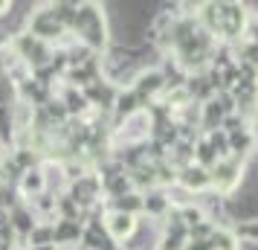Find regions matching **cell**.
I'll use <instances>...</instances> for the list:
<instances>
[{"label":"cell","instance_id":"1","mask_svg":"<svg viewBox=\"0 0 258 250\" xmlns=\"http://www.w3.org/2000/svg\"><path fill=\"white\" fill-rule=\"evenodd\" d=\"M73 26H76V29H79V32H82L93 47L105 44V21H102V15L96 12L93 6H82V9L76 12Z\"/></svg>","mask_w":258,"mask_h":250},{"label":"cell","instance_id":"2","mask_svg":"<svg viewBox=\"0 0 258 250\" xmlns=\"http://www.w3.org/2000/svg\"><path fill=\"white\" fill-rule=\"evenodd\" d=\"M215 12H218V32L221 35H226V38L241 35V29H244V6L221 3V6H215Z\"/></svg>","mask_w":258,"mask_h":250},{"label":"cell","instance_id":"3","mask_svg":"<svg viewBox=\"0 0 258 250\" xmlns=\"http://www.w3.org/2000/svg\"><path fill=\"white\" fill-rule=\"evenodd\" d=\"M29 26H32V35L35 38H52V35H58L64 26L52 18V12H38L32 21H29Z\"/></svg>","mask_w":258,"mask_h":250},{"label":"cell","instance_id":"4","mask_svg":"<svg viewBox=\"0 0 258 250\" xmlns=\"http://www.w3.org/2000/svg\"><path fill=\"white\" fill-rule=\"evenodd\" d=\"M134 230H137V218L134 215L113 213L107 218V233L113 238H128V236H134Z\"/></svg>","mask_w":258,"mask_h":250},{"label":"cell","instance_id":"5","mask_svg":"<svg viewBox=\"0 0 258 250\" xmlns=\"http://www.w3.org/2000/svg\"><path fill=\"white\" fill-rule=\"evenodd\" d=\"M165 82H163V76L160 73H142L140 76V82H137V99L140 102H145V99H151L157 90H163Z\"/></svg>","mask_w":258,"mask_h":250},{"label":"cell","instance_id":"6","mask_svg":"<svg viewBox=\"0 0 258 250\" xmlns=\"http://www.w3.org/2000/svg\"><path fill=\"white\" fill-rule=\"evenodd\" d=\"M212 180H215L221 189H232L235 183H238V166L229 163V160H218V166L212 172Z\"/></svg>","mask_w":258,"mask_h":250},{"label":"cell","instance_id":"7","mask_svg":"<svg viewBox=\"0 0 258 250\" xmlns=\"http://www.w3.org/2000/svg\"><path fill=\"white\" fill-rule=\"evenodd\" d=\"M180 180L186 183L188 189H203V186H209L212 183V175L203 166H186L183 169V175H180Z\"/></svg>","mask_w":258,"mask_h":250},{"label":"cell","instance_id":"8","mask_svg":"<svg viewBox=\"0 0 258 250\" xmlns=\"http://www.w3.org/2000/svg\"><path fill=\"white\" fill-rule=\"evenodd\" d=\"M79 236H82V227L76 224L73 218H64L58 227H52V241H58V244H67V241H73Z\"/></svg>","mask_w":258,"mask_h":250},{"label":"cell","instance_id":"9","mask_svg":"<svg viewBox=\"0 0 258 250\" xmlns=\"http://www.w3.org/2000/svg\"><path fill=\"white\" fill-rule=\"evenodd\" d=\"M119 213H125V215H134L137 210L142 207V198L140 195H119Z\"/></svg>","mask_w":258,"mask_h":250},{"label":"cell","instance_id":"10","mask_svg":"<svg viewBox=\"0 0 258 250\" xmlns=\"http://www.w3.org/2000/svg\"><path fill=\"white\" fill-rule=\"evenodd\" d=\"M238 236H244V238H249V241H255V244H258V218L238 227Z\"/></svg>","mask_w":258,"mask_h":250},{"label":"cell","instance_id":"11","mask_svg":"<svg viewBox=\"0 0 258 250\" xmlns=\"http://www.w3.org/2000/svg\"><path fill=\"white\" fill-rule=\"evenodd\" d=\"M24 186H26V192H38L41 186H44V180H41V175H38V172H26Z\"/></svg>","mask_w":258,"mask_h":250},{"label":"cell","instance_id":"12","mask_svg":"<svg viewBox=\"0 0 258 250\" xmlns=\"http://www.w3.org/2000/svg\"><path fill=\"white\" fill-rule=\"evenodd\" d=\"M9 9H12V6H9L6 0H0V15H3V12H9Z\"/></svg>","mask_w":258,"mask_h":250},{"label":"cell","instance_id":"13","mask_svg":"<svg viewBox=\"0 0 258 250\" xmlns=\"http://www.w3.org/2000/svg\"><path fill=\"white\" fill-rule=\"evenodd\" d=\"M32 250H55V244H47V247H32Z\"/></svg>","mask_w":258,"mask_h":250}]
</instances>
